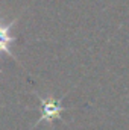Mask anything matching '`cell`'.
I'll return each instance as SVG.
<instances>
[{
	"label": "cell",
	"instance_id": "6da1fadb",
	"mask_svg": "<svg viewBox=\"0 0 129 130\" xmlns=\"http://www.w3.org/2000/svg\"><path fill=\"white\" fill-rule=\"evenodd\" d=\"M38 100L41 103V107H43V115L41 118L36 121V124H40L41 121H49L52 123L53 120L56 118H61V113L65 110V107L61 106V100H55V98H43L38 95Z\"/></svg>",
	"mask_w": 129,
	"mask_h": 130
},
{
	"label": "cell",
	"instance_id": "7a4b0ae2",
	"mask_svg": "<svg viewBox=\"0 0 129 130\" xmlns=\"http://www.w3.org/2000/svg\"><path fill=\"white\" fill-rule=\"evenodd\" d=\"M17 20H12L9 23H3L0 21V55L2 53H6L8 56H11L12 59L17 61V56L14 55L11 45L12 42H15V36H12V27L15 26Z\"/></svg>",
	"mask_w": 129,
	"mask_h": 130
}]
</instances>
